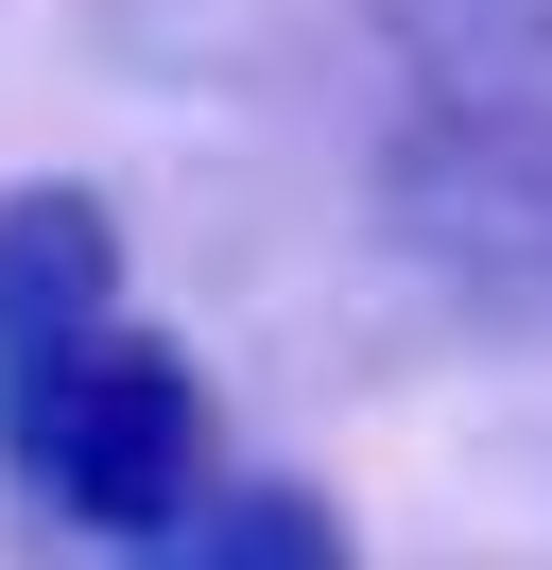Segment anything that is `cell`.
I'll return each instance as SVG.
<instances>
[{
  "mask_svg": "<svg viewBox=\"0 0 552 570\" xmlns=\"http://www.w3.org/2000/svg\"><path fill=\"white\" fill-rule=\"evenodd\" d=\"M0 466H18L34 501H69L87 535H138L156 553L172 519L207 501V381L190 346H156V328H69V346L0 363Z\"/></svg>",
  "mask_w": 552,
  "mask_h": 570,
  "instance_id": "obj_1",
  "label": "cell"
},
{
  "mask_svg": "<svg viewBox=\"0 0 552 570\" xmlns=\"http://www.w3.org/2000/svg\"><path fill=\"white\" fill-rule=\"evenodd\" d=\"M103 312H121V225H103V190H69V174L0 190V363L69 346V328H103Z\"/></svg>",
  "mask_w": 552,
  "mask_h": 570,
  "instance_id": "obj_2",
  "label": "cell"
},
{
  "mask_svg": "<svg viewBox=\"0 0 552 570\" xmlns=\"http://www.w3.org/2000/svg\"><path fill=\"white\" fill-rule=\"evenodd\" d=\"M156 553H294V570H328L345 519H328V501H294V484H241V519H172Z\"/></svg>",
  "mask_w": 552,
  "mask_h": 570,
  "instance_id": "obj_3",
  "label": "cell"
}]
</instances>
